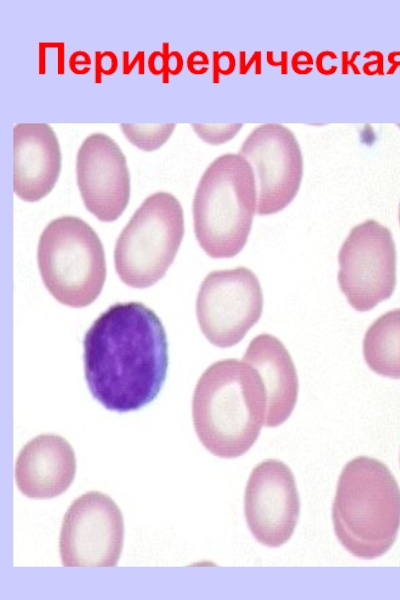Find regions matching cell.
<instances>
[{
  "label": "cell",
  "mask_w": 400,
  "mask_h": 600,
  "mask_svg": "<svg viewBox=\"0 0 400 600\" xmlns=\"http://www.w3.org/2000/svg\"><path fill=\"white\" fill-rule=\"evenodd\" d=\"M84 373L92 396L106 409L126 413L159 394L169 363L165 329L140 302L104 311L83 340Z\"/></svg>",
  "instance_id": "6da1fadb"
},
{
  "label": "cell",
  "mask_w": 400,
  "mask_h": 600,
  "mask_svg": "<svg viewBox=\"0 0 400 600\" xmlns=\"http://www.w3.org/2000/svg\"><path fill=\"white\" fill-rule=\"evenodd\" d=\"M266 392L255 368L243 360L223 359L199 378L192 399L196 434L213 455L245 454L264 425Z\"/></svg>",
  "instance_id": "7a4b0ae2"
},
{
  "label": "cell",
  "mask_w": 400,
  "mask_h": 600,
  "mask_svg": "<svg viewBox=\"0 0 400 600\" xmlns=\"http://www.w3.org/2000/svg\"><path fill=\"white\" fill-rule=\"evenodd\" d=\"M335 535L357 558L389 551L400 529V488L381 461L359 456L343 468L332 505Z\"/></svg>",
  "instance_id": "3957f363"
},
{
  "label": "cell",
  "mask_w": 400,
  "mask_h": 600,
  "mask_svg": "<svg viewBox=\"0 0 400 600\" xmlns=\"http://www.w3.org/2000/svg\"><path fill=\"white\" fill-rule=\"evenodd\" d=\"M253 170L240 154L213 160L203 173L193 199L194 232L211 258H232L245 247L256 214Z\"/></svg>",
  "instance_id": "277c9868"
},
{
  "label": "cell",
  "mask_w": 400,
  "mask_h": 600,
  "mask_svg": "<svg viewBox=\"0 0 400 600\" xmlns=\"http://www.w3.org/2000/svg\"><path fill=\"white\" fill-rule=\"evenodd\" d=\"M37 262L46 288L64 305L88 306L102 291L104 249L96 232L78 217L63 216L46 226L39 239Z\"/></svg>",
  "instance_id": "5b68a950"
},
{
  "label": "cell",
  "mask_w": 400,
  "mask_h": 600,
  "mask_svg": "<svg viewBox=\"0 0 400 600\" xmlns=\"http://www.w3.org/2000/svg\"><path fill=\"white\" fill-rule=\"evenodd\" d=\"M183 236V209L176 197L167 192L148 196L116 241L119 278L133 288L154 285L174 261Z\"/></svg>",
  "instance_id": "8992f818"
},
{
  "label": "cell",
  "mask_w": 400,
  "mask_h": 600,
  "mask_svg": "<svg viewBox=\"0 0 400 600\" xmlns=\"http://www.w3.org/2000/svg\"><path fill=\"white\" fill-rule=\"evenodd\" d=\"M396 260L393 235L384 225L370 219L350 230L338 253L337 281L352 308L370 311L392 296Z\"/></svg>",
  "instance_id": "52a82bcc"
},
{
  "label": "cell",
  "mask_w": 400,
  "mask_h": 600,
  "mask_svg": "<svg viewBox=\"0 0 400 600\" xmlns=\"http://www.w3.org/2000/svg\"><path fill=\"white\" fill-rule=\"evenodd\" d=\"M263 302L259 279L249 268L212 271L196 298L199 327L214 346L233 347L260 320Z\"/></svg>",
  "instance_id": "ba28073f"
},
{
  "label": "cell",
  "mask_w": 400,
  "mask_h": 600,
  "mask_svg": "<svg viewBox=\"0 0 400 600\" xmlns=\"http://www.w3.org/2000/svg\"><path fill=\"white\" fill-rule=\"evenodd\" d=\"M238 154L254 173L256 214L271 215L285 209L298 194L303 178V156L292 130L279 123L259 125L246 137Z\"/></svg>",
  "instance_id": "9c48e42d"
},
{
  "label": "cell",
  "mask_w": 400,
  "mask_h": 600,
  "mask_svg": "<svg viewBox=\"0 0 400 600\" xmlns=\"http://www.w3.org/2000/svg\"><path fill=\"white\" fill-rule=\"evenodd\" d=\"M124 522L107 495L88 492L68 508L61 527L59 552L66 567H112L120 558Z\"/></svg>",
  "instance_id": "30bf717a"
},
{
  "label": "cell",
  "mask_w": 400,
  "mask_h": 600,
  "mask_svg": "<svg viewBox=\"0 0 400 600\" xmlns=\"http://www.w3.org/2000/svg\"><path fill=\"white\" fill-rule=\"evenodd\" d=\"M247 526L261 544L277 548L292 536L300 514V500L290 468L268 459L250 474L244 494Z\"/></svg>",
  "instance_id": "8fae6325"
},
{
  "label": "cell",
  "mask_w": 400,
  "mask_h": 600,
  "mask_svg": "<svg viewBox=\"0 0 400 600\" xmlns=\"http://www.w3.org/2000/svg\"><path fill=\"white\" fill-rule=\"evenodd\" d=\"M77 185L87 210L102 222L118 219L130 198L126 158L108 135L94 133L80 146L76 157Z\"/></svg>",
  "instance_id": "7c38bea8"
},
{
  "label": "cell",
  "mask_w": 400,
  "mask_h": 600,
  "mask_svg": "<svg viewBox=\"0 0 400 600\" xmlns=\"http://www.w3.org/2000/svg\"><path fill=\"white\" fill-rule=\"evenodd\" d=\"M13 188L26 202H36L54 188L61 171L57 136L46 123H19L13 128Z\"/></svg>",
  "instance_id": "4fadbf2b"
},
{
  "label": "cell",
  "mask_w": 400,
  "mask_h": 600,
  "mask_svg": "<svg viewBox=\"0 0 400 600\" xmlns=\"http://www.w3.org/2000/svg\"><path fill=\"white\" fill-rule=\"evenodd\" d=\"M75 472L72 447L54 434H43L30 440L20 451L15 464L18 489L34 499H49L62 494L74 480Z\"/></svg>",
  "instance_id": "5bb4252c"
},
{
  "label": "cell",
  "mask_w": 400,
  "mask_h": 600,
  "mask_svg": "<svg viewBox=\"0 0 400 600\" xmlns=\"http://www.w3.org/2000/svg\"><path fill=\"white\" fill-rule=\"evenodd\" d=\"M242 360L255 368L262 379L266 392L264 425H281L290 417L298 399V376L290 353L277 337L262 333L250 341Z\"/></svg>",
  "instance_id": "9a60e30c"
},
{
  "label": "cell",
  "mask_w": 400,
  "mask_h": 600,
  "mask_svg": "<svg viewBox=\"0 0 400 600\" xmlns=\"http://www.w3.org/2000/svg\"><path fill=\"white\" fill-rule=\"evenodd\" d=\"M362 352L374 373L400 379V308L379 316L365 332Z\"/></svg>",
  "instance_id": "2e32d148"
},
{
  "label": "cell",
  "mask_w": 400,
  "mask_h": 600,
  "mask_svg": "<svg viewBox=\"0 0 400 600\" xmlns=\"http://www.w3.org/2000/svg\"><path fill=\"white\" fill-rule=\"evenodd\" d=\"M130 143L144 151L159 149L172 135L176 124H127L120 125Z\"/></svg>",
  "instance_id": "e0dca14e"
},
{
  "label": "cell",
  "mask_w": 400,
  "mask_h": 600,
  "mask_svg": "<svg viewBox=\"0 0 400 600\" xmlns=\"http://www.w3.org/2000/svg\"><path fill=\"white\" fill-rule=\"evenodd\" d=\"M200 139L211 145H219L230 141L243 127L241 123L231 124H191Z\"/></svg>",
  "instance_id": "ac0fdd59"
},
{
  "label": "cell",
  "mask_w": 400,
  "mask_h": 600,
  "mask_svg": "<svg viewBox=\"0 0 400 600\" xmlns=\"http://www.w3.org/2000/svg\"><path fill=\"white\" fill-rule=\"evenodd\" d=\"M313 63L314 59L312 55L305 50L295 52L290 61L292 70L298 75H308L302 67L309 68Z\"/></svg>",
  "instance_id": "d6986e66"
},
{
  "label": "cell",
  "mask_w": 400,
  "mask_h": 600,
  "mask_svg": "<svg viewBox=\"0 0 400 600\" xmlns=\"http://www.w3.org/2000/svg\"><path fill=\"white\" fill-rule=\"evenodd\" d=\"M267 63L274 68H279L282 75L288 73L289 55L286 50L281 51L280 60H275L273 51L269 50L266 52Z\"/></svg>",
  "instance_id": "ffe728a7"
},
{
  "label": "cell",
  "mask_w": 400,
  "mask_h": 600,
  "mask_svg": "<svg viewBox=\"0 0 400 600\" xmlns=\"http://www.w3.org/2000/svg\"><path fill=\"white\" fill-rule=\"evenodd\" d=\"M360 55V51H354L350 58H348V51L341 52V73L347 75L349 73V67L356 75L361 74L358 66L355 64L356 58Z\"/></svg>",
  "instance_id": "44dd1931"
},
{
  "label": "cell",
  "mask_w": 400,
  "mask_h": 600,
  "mask_svg": "<svg viewBox=\"0 0 400 600\" xmlns=\"http://www.w3.org/2000/svg\"><path fill=\"white\" fill-rule=\"evenodd\" d=\"M372 55L375 57L372 61H367L362 66V71L367 76H374L372 67L376 66L378 75H384L383 70V55L380 51H371Z\"/></svg>",
  "instance_id": "7402d4cb"
},
{
  "label": "cell",
  "mask_w": 400,
  "mask_h": 600,
  "mask_svg": "<svg viewBox=\"0 0 400 600\" xmlns=\"http://www.w3.org/2000/svg\"><path fill=\"white\" fill-rule=\"evenodd\" d=\"M239 55H240V70H239L240 74H246L253 63H256L259 67H261V51H255L253 53V55L248 59V61L245 60V55H246L245 51H240Z\"/></svg>",
  "instance_id": "603a6c76"
},
{
  "label": "cell",
  "mask_w": 400,
  "mask_h": 600,
  "mask_svg": "<svg viewBox=\"0 0 400 600\" xmlns=\"http://www.w3.org/2000/svg\"><path fill=\"white\" fill-rule=\"evenodd\" d=\"M209 59L208 56L203 51H194L192 52L187 60V66L191 73H193L195 66L198 65H208Z\"/></svg>",
  "instance_id": "cb8c5ba5"
},
{
  "label": "cell",
  "mask_w": 400,
  "mask_h": 600,
  "mask_svg": "<svg viewBox=\"0 0 400 600\" xmlns=\"http://www.w3.org/2000/svg\"><path fill=\"white\" fill-rule=\"evenodd\" d=\"M388 61L390 63V68L387 74H393L396 69L400 66V51H393L388 55Z\"/></svg>",
  "instance_id": "d4e9b609"
}]
</instances>
